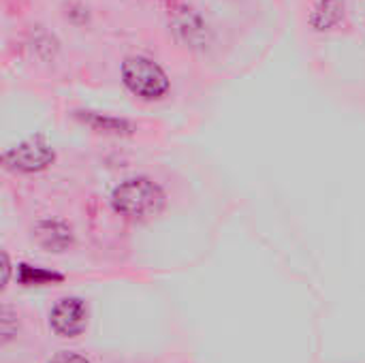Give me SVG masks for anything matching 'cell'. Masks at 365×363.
I'll return each mask as SVG.
<instances>
[{"mask_svg":"<svg viewBox=\"0 0 365 363\" xmlns=\"http://www.w3.org/2000/svg\"><path fill=\"white\" fill-rule=\"evenodd\" d=\"M111 205L120 216L143 220L163 210L165 193L150 178H130L113 188Z\"/></svg>","mask_w":365,"mask_h":363,"instance_id":"6da1fadb","label":"cell"},{"mask_svg":"<svg viewBox=\"0 0 365 363\" xmlns=\"http://www.w3.org/2000/svg\"><path fill=\"white\" fill-rule=\"evenodd\" d=\"M49 323L58 336L75 338L88 325V308L79 297H64L53 306L49 315Z\"/></svg>","mask_w":365,"mask_h":363,"instance_id":"277c9868","label":"cell"},{"mask_svg":"<svg viewBox=\"0 0 365 363\" xmlns=\"http://www.w3.org/2000/svg\"><path fill=\"white\" fill-rule=\"evenodd\" d=\"M36 237L41 242V246H45L47 250H64L71 244V229L62 223H41L36 229Z\"/></svg>","mask_w":365,"mask_h":363,"instance_id":"5b68a950","label":"cell"},{"mask_svg":"<svg viewBox=\"0 0 365 363\" xmlns=\"http://www.w3.org/2000/svg\"><path fill=\"white\" fill-rule=\"evenodd\" d=\"M2 336H4V342L11 340V336H13V332H11V312H9V308H4V312H2Z\"/></svg>","mask_w":365,"mask_h":363,"instance_id":"30bf717a","label":"cell"},{"mask_svg":"<svg viewBox=\"0 0 365 363\" xmlns=\"http://www.w3.org/2000/svg\"><path fill=\"white\" fill-rule=\"evenodd\" d=\"M49 363H90L86 357L77 355V353H58Z\"/></svg>","mask_w":365,"mask_h":363,"instance_id":"9c48e42d","label":"cell"},{"mask_svg":"<svg viewBox=\"0 0 365 363\" xmlns=\"http://www.w3.org/2000/svg\"><path fill=\"white\" fill-rule=\"evenodd\" d=\"M53 150L43 137H30L2 154V163L6 169L17 173H32L41 171L53 163Z\"/></svg>","mask_w":365,"mask_h":363,"instance_id":"3957f363","label":"cell"},{"mask_svg":"<svg viewBox=\"0 0 365 363\" xmlns=\"http://www.w3.org/2000/svg\"><path fill=\"white\" fill-rule=\"evenodd\" d=\"M122 81L139 98L156 101L169 90L167 73L145 56H130L122 62Z\"/></svg>","mask_w":365,"mask_h":363,"instance_id":"7a4b0ae2","label":"cell"},{"mask_svg":"<svg viewBox=\"0 0 365 363\" xmlns=\"http://www.w3.org/2000/svg\"><path fill=\"white\" fill-rule=\"evenodd\" d=\"M83 122H88L90 126L98 128V131H105V133H130V124L126 120H118V118H107V116H101V113H92V111H86V116H81Z\"/></svg>","mask_w":365,"mask_h":363,"instance_id":"ba28073f","label":"cell"},{"mask_svg":"<svg viewBox=\"0 0 365 363\" xmlns=\"http://www.w3.org/2000/svg\"><path fill=\"white\" fill-rule=\"evenodd\" d=\"M9 257H6V252H2V285H6L9 282Z\"/></svg>","mask_w":365,"mask_h":363,"instance_id":"8fae6325","label":"cell"},{"mask_svg":"<svg viewBox=\"0 0 365 363\" xmlns=\"http://www.w3.org/2000/svg\"><path fill=\"white\" fill-rule=\"evenodd\" d=\"M344 13V0H319L310 15V24L317 30H329L342 19Z\"/></svg>","mask_w":365,"mask_h":363,"instance_id":"8992f818","label":"cell"},{"mask_svg":"<svg viewBox=\"0 0 365 363\" xmlns=\"http://www.w3.org/2000/svg\"><path fill=\"white\" fill-rule=\"evenodd\" d=\"M17 278L26 287H32V285H49V282H60L62 280V276L56 274V272H47V270H41V267H30V265H19Z\"/></svg>","mask_w":365,"mask_h":363,"instance_id":"52a82bcc","label":"cell"}]
</instances>
